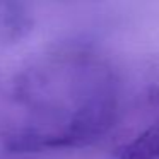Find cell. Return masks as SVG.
<instances>
[{
    "mask_svg": "<svg viewBox=\"0 0 159 159\" xmlns=\"http://www.w3.org/2000/svg\"><path fill=\"white\" fill-rule=\"evenodd\" d=\"M120 113L113 65L84 45H60L34 55L14 75L0 121L11 154L82 149L103 139Z\"/></svg>",
    "mask_w": 159,
    "mask_h": 159,
    "instance_id": "6da1fadb",
    "label": "cell"
},
{
    "mask_svg": "<svg viewBox=\"0 0 159 159\" xmlns=\"http://www.w3.org/2000/svg\"><path fill=\"white\" fill-rule=\"evenodd\" d=\"M111 159H159V120L120 145Z\"/></svg>",
    "mask_w": 159,
    "mask_h": 159,
    "instance_id": "7a4b0ae2",
    "label": "cell"
},
{
    "mask_svg": "<svg viewBox=\"0 0 159 159\" xmlns=\"http://www.w3.org/2000/svg\"><path fill=\"white\" fill-rule=\"evenodd\" d=\"M33 21L28 11L17 4H0V39L17 41L31 29Z\"/></svg>",
    "mask_w": 159,
    "mask_h": 159,
    "instance_id": "3957f363",
    "label": "cell"
}]
</instances>
